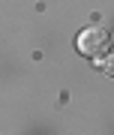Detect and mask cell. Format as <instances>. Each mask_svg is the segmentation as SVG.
I'll use <instances>...</instances> for the list:
<instances>
[{
	"label": "cell",
	"mask_w": 114,
	"mask_h": 135,
	"mask_svg": "<svg viewBox=\"0 0 114 135\" xmlns=\"http://www.w3.org/2000/svg\"><path fill=\"white\" fill-rule=\"evenodd\" d=\"M75 45H78V51L84 54V57H102V54L111 48V33L105 27H87V30L78 33Z\"/></svg>",
	"instance_id": "1"
},
{
	"label": "cell",
	"mask_w": 114,
	"mask_h": 135,
	"mask_svg": "<svg viewBox=\"0 0 114 135\" xmlns=\"http://www.w3.org/2000/svg\"><path fill=\"white\" fill-rule=\"evenodd\" d=\"M96 69H102L105 75H114V51H105L102 57H93Z\"/></svg>",
	"instance_id": "2"
}]
</instances>
